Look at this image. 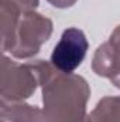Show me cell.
Listing matches in <instances>:
<instances>
[{
    "instance_id": "1",
    "label": "cell",
    "mask_w": 120,
    "mask_h": 122,
    "mask_svg": "<svg viewBox=\"0 0 120 122\" xmlns=\"http://www.w3.org/2000/svg\"><path fill=\"white\" fill-rule=\"evenodd\" d=\"M88 47L85 33L76 27H69L62 33L58 44L54 47L51 62L62 72H72L82 64Z\"/></svg>"
}]
</instances>
